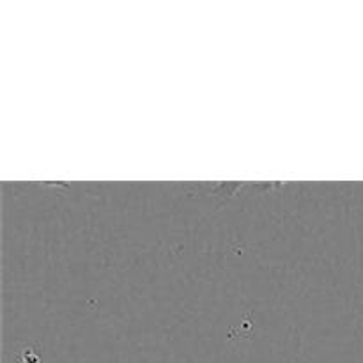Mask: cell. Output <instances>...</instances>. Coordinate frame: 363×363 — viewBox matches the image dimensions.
<instances>
[]
</instances>
